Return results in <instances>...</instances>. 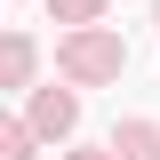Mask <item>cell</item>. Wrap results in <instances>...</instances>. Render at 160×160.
<instances>
[{
	"label": "cell",
	"mask_w": 160,
	"mask_h": 160,
	"mask_svg": "<svg viewBox=\"0 0 160 160\" xmlns=\"http://www.w3.org/2000/svg\"><path fill=\"white\" fill-rule=\"evenodd\" d=\"M72 120H80V104L64 96V88H40V96H32V136H64Z\"/></svg>",
	"instance_id": "cell-2"
},
{
	"label": "cell",
	"mask_w": 160,
	"mask_h": 160,
	"mask_svg": "<svg viewBox=\"0 0 160 160\" xmlns=\"http://www.w3.org/2000/svg\"><path fill=\"white\" fill-rule=\"evenodd\" d=\"M64 72H72V80H104V72H120V40H104V32H80L72 48H64Z\"/></svg>",
	"instance_id": "cell-1"
},
{
	"label": "cell",
	"mask_w": 160,
	"mask_h": 160,
	"mask_svg": "<svg viewBox=\"0 0 160 160\" xmlns=\"http://www.w3.org/2000/svg\"><path fill=\"white\" fill-rule=\"evenodd\" d=\"M72 160H96V152H72Z\"/></svg>",
	"instance_id": "cell-7"
},
{
	"label": "cell",
	"mask_w": 160,
	"mask_h": 160,
	"mask_svg": "<svg viewBox=\"0 0 160 160\" xmlns=\"http://www.w3.org/2000/svg\"><path fill=\"white\" fill-rule=\"evenodd\" d=\"M96 8H104V0H56V16H80V24L96 16Z\"/></svg>",
	"instance_id": "cell-6"
},
{
	"label": "cell",
	"mask_w": 160,
	"mask_h": 160,
	"mask_svg": "<svg viewBox=\"0 0 160 160\" xmlns=\"http://www.w3.org/2000/svg\"><path fill=\"white\" fill-rule=\"evenodd\" d=\"M0 160H32V128H16V120H0Z\"/></svg>",
	"instance_id": "cell-5"
},
{
	"label": "cell",
	"mask_w": 160,
	"mask_h": 160,
	"mask_svg": "<svg viewBox=\"0 0 160 160\" xmlns=\"http://www.w3.org/2000/svg\"><path fill=\"white\" fill-rule=\"evenodd\" d=\"M32 80V40H0V88Z\"/></svg>",
	"instance_id": "cell-3"
},
{
	"label": "cell",
	"mask_w": 160,
	"mask_h": 160,
	"mask_svg": "<svg viewBox=\"0 0 160 160\" xmlns=\"http://www.w3.org/2000/svg\"><path fill=\"white\" fill-rule=\"evenodd\" d=\"M120 160H160V136L144 128V120H128V128H120Z\"/></svg>",
	"instance_id": "cell-4"
}]
</instances>
